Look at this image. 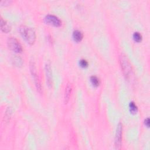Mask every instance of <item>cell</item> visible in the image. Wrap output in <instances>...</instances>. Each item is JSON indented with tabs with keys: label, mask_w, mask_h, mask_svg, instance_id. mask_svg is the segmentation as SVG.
I'll return each mask as SVG.
<instances>
[{
	"label": "cell",
	"mask_w": 150,
	"mask_h": 150,
	"mask_svg": "<svg viewBox=\"0 0 150 150\" xmlns=\"http://www.w3.org/2000/svg\"><path fill=\"white\" fill-rule=\"evenodd\" d=\"M19 32L23 38H24L28 43L32 45L35 43L36 34L32 28L25 25H21L19 27Z\"/></svg>",
	"instance_id": "cell-2"
},
{
	"label": "cell",
	"mask_w": 150,
	"mask_h": 150,
	"mask_svg": "<svg viewBox=\"0 0 150 150\" xmlns=\"http://www.w3.org/2000/svg\"><path fill=\"white\" fill-rule=\"evenodd\" d=\"M8 47L12 51L20 53L22 51V46L19 42L14 37H9L7 40Z\"/></svg>",
	"instance_id": "cell-3"
},
{
	"label": "cell",
	"mask_w": 150,
	"mask_h": 150,
	"mask_svg": "<svg viewBox=\"0 0 150 150\" xmlns=\"http://www.w3.org/2000/svg\"><path fill=\"white\" fill-rule=\"evenodd\" d=\"M30 70L31 74L32 75V77H33V78L34 79L36 88L39 91V92L41 93V91H42V86H41V84H40V81L39 80V76H38V74L37 73L36 67L35 66V63L33 61L30 62Z\"/></svg>",
	"instance_id": "cell-4"
},
{
	"label": "cell",
	"mask_w": 150,
	"mask_h": 150,
	"mask_svg": "<svg viewBox=\"0 0 150 150\" xmlns=\"http://www.w3.org/2000/svg\"><path fill=\"white\" fill-rule=\"evenodd\" d=\"M90 80L92 84L94 86H98L100 84V80L96 76H91L90 77Z\"/></svg>",
	"instance_id": "cell-11"
},
{
	"label": "cell",
	"mask_w": 150,
	"mask_h": 150,
	"mask_svg": "<svg viewBox=\"0 0 150 150\" xmlns=\"http://www.w3.org/2000/svg\"><path fill=\"white\" fill-rule=\"evenodd\" d=\"M13 62L14 64H16L18 66H21L22 64V59L20 57H18L17 56H16V57H14V58L13 59Z\"/></svg>",
	"instance_id": "cell-14"
},
{
	"label": "cell",
	"mask_w": 150,
	"mask_h": 150,
	"mask_svg": "<svg viewBox=\"0 0 150 150\" xmlns=\"http://www.w3.org/2000/svg\"><path fill=\"white\" fill-rule=\"evenodd\" d=\"M44 21L46 24L53 25L54 26H60L62 25V21L56 16L53 15H47L44 18Z\"/></svg>",
	"instance_id": "cell-6"
},
{
	"label": "cell",
	"mask_w": 150,
	"mask_h": 150,
	"mask_svg": "<svg viewBox=\"0 0 150 150\" xmlns=\"http://www.w3.org/2000/svg\"><path fill=\"white\" fill-rule=\"evenodd\" d=\"M73 37L75 41L80 42L83 38V34L81 31L79 30H75L73 33Z\"/></svg>",
	"instance_id": "cell-10"
},
{
	"label": "cell",
	"mask_w": 150,
	"mask_h": 150,
	"mask_svg": "<svg viewBox=\"0 0 150 150\" xmlns=\"http://www.w3.org/2000/svg\"><path fill=\"white\" fill-rule=\"evenodd\" d=\"M120 62L122 71L126 79L131 81L134 77V72L131 64L125 54H121L120 55Z\"/></svg>",
	"instance_id": "cell-1"
},
{
	"label": "cell",
	"mask_w": 150,
	"mask_h": 150,
	"mask_svg": "<svg viewBox=\"0 0 150 150\" xmlns=\"http://www.w3.org/2000/svg\"><path fill=\"white\" fill-rule=\"evenodd\" d=\"M45 72L46 77V83L49 87L52 86V72L50 64L49 63H46L45 64Z\"/></svg>",
	"instance_id": "cell-7"
},
{
	"label": "cell",
	"mask_w": 150,
	"mask_h": 150,
	"mask_svg": "<svg viewBox=\"0 0 150 150\" xmlns=\"http://www.w3.org/2000/svg\"><path fill=\"white\" fill-rule=\"evenodd\" d=\"M79 63H80V65L81 67H87V66H88V62H87V61L86 60H85V59H81V60H80Z\"/></svg>",
	"instance_id": "cell-15"
},
{
	"label": "cell",
	"mask_w": 150,
	"mask_h": 150,
	"mask_svg": "<svg viewBox=\"0 0 150 150\" xmlns=\"http://www.w3.org/2000/svg\"><path fill=\"white\" fill-rule=\"evenodd\" d=\"M133 38L137 42H140L142 40V35L138 32H134L133 34Z\"/></svg>",
	"instance_id": "cell-12"
},
{
	"label": "cell",
	"mask_w": 150,
	"mask_h": 150,
	"mask_svg": "<svg viewBox=\"0 0 150 150\" xmlns=\"http://www.w3.org/2000/svg\"><path fill=\"white\" fill-rule=\"evenodd\" d=\"M71 91H72V85L70 83H68L65 88L64 94V101L65 104H66L69 101Z\"/></svg>",
	"instance_id": "cell-8"
},
{
	"label": "cell",
	"mask_w": 150,
	"mask_h": 150,
	"mask_svg": "<svg viewBox=\"0 0 150 150\" xmlns=\"http://www.w3.org/2000/svg\"><path fill=\"white\" fill-rule=\"evenodd\" d=\"M122 124L119 122L116 130L115 137V148L119 149L121 148L122 142Z\"/></svg>",
	"instance_id": "cell-5"
},
{
	"label": "cell",
	"mask_w": 150,
	"mask_h": 150,
	"mask_svg": "<svg viewBox=\"0 0 150 150\" xmlns=\"http://www.w3.org/2000/svg\"><path fill=\"white\" fill-rule=\"evenodd\" d=\"M145 124L146 125V126L147 127H149V118H146L145 120Z\"/></svg>",
	"instance_id": "cell-16"
},
{
	"label": "cell",
	"mask_w": 150,
	"mask_h": 150,
	"mask_svg": "<svg viewBox=\"0 0 150 150\" xmlns=\"http://www.w3.org/2000/svg\"><path fill=\"white\" fill-rule=\"evenodd\" d=\"M129 109H130V111L132 113H136L137 112V111L138 110V108H137V106L136 105V104H135L134 102L131 101L129 103Z\"/></svg>",
	"instance_id": "cell-13"
},
{
	"label": "cell",
	"mask_w": 150,
	"mask_h": 150,
	"mask_svg": "<svg viewBox=\"0 0 150 150\" xmlns=\"http://www.w3.org/2000/svg\"><path fill=\"white\" fill-rule=\"evenodd\" d=\"M1 29L2 31L5 33H8L11 30V25L6 21L4 20L3 18H1Z\"/></svg>",
	"instance_id": "cell-9"
}]
</instances>
